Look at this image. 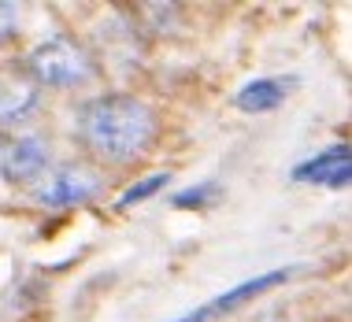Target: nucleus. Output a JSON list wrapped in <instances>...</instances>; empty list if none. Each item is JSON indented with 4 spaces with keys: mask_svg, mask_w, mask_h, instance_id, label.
<instances>
[{
    "mask_svg": "<svg viewBox=\"0 0 352 322\" xmlns=\"http://www.w3.org/2000/svg\"><path fill=\"white\" fill-rule=\"evenodd\" d=\"M289 274L293 271H271V274H260V278H252V281H241L237 289H226L219 300H212V304H204V308H197V311H189L186 319H175V322H208V319H215V315H226V311L241 308L245 300H252L256 292H267L274 286H282Z\"/></svg>",
    "mask_w": 352,
    "mask_h": 322,
    "instance_id": "6",
    "label": "nucleus"
},
{
    "mask_svg": "<svg viewBox=\"0 0 352 322\" xmlns=\"http://www.w3.org/2000/svg\"><path fill=\"white\" fill-rule=\"evenodd\" d=\"M82 145L89 148L100 163L122 167L145 156V148L156 137V111L141 97L130 93H104L89 100L78 119Z\"/></svg>",
    "mask_w": 352,
    "mask_h": 322,
    "instance_id": "1",
    "label": "nucleus"
},
{
    "mask_svg": "<svg viewBox=\"0 0 352 322\" xmlns=\"http://www.w3.org/2000/svg\"><path fill=\"white\" fill-rule=\"evenodd\" d=\"M97 189H100L97 170L82 167V163H60V167L45 170V174L30 185V196L41 207L63 211V207H78L85 200H93Z\"/></svg>",
    "mask_w": 352,
    "mask_h": 322,
    "instance_id": "3",
    "label": "nucleus"
},
{
    "mask_svg": "<svg viewBox=\"0 0 352 322\" xmlns=\"http://www.w3.org/2000/svg\"><path fill=\"white\" fill-rule=\"evenodd\" d=\"M26 74H30L34 85L71 89V85L93 78V56L74 37H49L26 56Z\"/></svg>",
    "mask_w": 352,
    "mask_h": 322,
    "instance_id": "2",
    "label": "nucleus"
},
{
    "mask_svg": "<svg viewBox=\"0 0 352 322\" xmlns=\"http://www.w3.org/2000/svg\"><path fill=\"white\" fill-rule=\"evenodd\" d=\"M285 85L289 82H282V78H256L237 93V108L241 111H274L285 100V93H289Z\"/></svg>",
    "mask_w": 352,
    "mask_h": 322,
    "instance_id": "8",
    "label": "nucleus"
},
{
    "mask_svg": "<svg viewBox=\"0 0 352 322\" xmlns=\"http://www.w3.org/2000/svg\"><path fill=\"white\" fill-rule=\"evenodd\" d=\"M167 178H170V174H148L145 182L130 185L126 193L119 196V207H130V204H138V200H145V196H152L156 189H164V185H167Z\"/></svg>",
    "mask_w": 352,
    "mask_h": 322,
    "instance_id": "9",
    "label": "nucleus"
},
{
    "mask_svg": "<svg viewBox=\"0 0 352 322\" xmlns=\"http://www.w3.org/2000/svg\"><path fill=\"white\" fill-rule=\"evenodd\" d=\"M208 196H215V185H212V182L201 185V189H186V193H178V196H175V207H186V204H204Z\"/></svg>",
    "mask_w": 352,
    "mask_h": 322,
    "instance_id": "11",
    "label": "nucleus"
},
{
    "mask_svg": "<svg viewBox=\"0 0 352 322\" xmlns=\"http://www.w3.org/2000/svg\"><path fill=\"white\" fill-rule=\"evenodd\" d=\"M352 174V159H349V145H330L327 152L304 159L293 170V182H311V185H345Z\"/></svg>",
    "mask_w": 352,
    "mask_h": 322,
    "instance_id": "7",
    "label": "nucleus"
},
{
    "mask_svg": "<svg viewBox=\"0 0 352 322\" xmlns=\"http://www.w3.org/2000/svg\"><path fill=\"white\" fill-rule=\"evenodd\" d=\"M37 108V85L26 71H0V126H15Z\"/></svg>",
    "mask_w": 352,
    "mask_h": 322,
    "instance_id": "5",
    "label": "nucleus"
},
{
    "mask_svg": "<svg viewBox=\"0 0 352 322\" xmlns=\"http://www.w3.org/2000/svg\"><path fill=\"white\" fill-rule=\"evenodd\" d=\"M52 145L41 134H12L0 141V174L12 185H34L49 170Z\"/></svg>",
    "mask_w": 352,
    "mask_h": 322,
    "instance_id": "4",
    "label": "nucleus"
},
{
    "mask_svg": "<svg viewBox=\"0 0 352 322\" xmlns=\"http://www.w3.org/2000/svg\"><path fill=\"white\" fill-rule=\"evenodd\" d=\"M19 23H23V8L12 4V0H0V45L19 37Z\"/></svg>",
    "mask_w": 352,
    "mask_h": 322,
    "instance_id": "10",
    "label": "nucleus"
}]
</instances>
